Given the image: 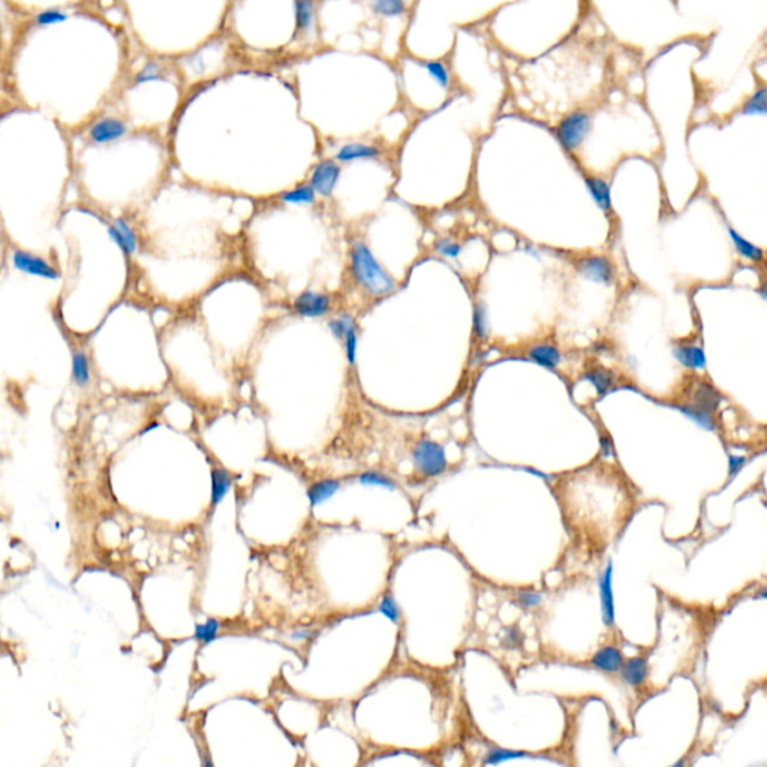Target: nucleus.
<instances>
[{"label": "nucleus", "mask_w": 767, "mask_h": 767, "mask_svg": "<svg viewBox=\"0 0 767 767\" xmlns=\"http://www.w3.org/2000/svg\"><path fill=\"white\" fill-rule=\"evenodd\" d=\"M354 326H355L354 319H353V317H349V315H340L335 319H331L328 323L330 331L337 339H345L348 331L351 330Z\"/></svg>", "instance_id": "72a5a7b5"}, {"label": "nucleus", "mask_w": 767, "mask_h": 767, "mask_svg": "<svg viewBox=\"0 0 767 767\" xmlns=\"http://www.w3.org/2000/svg\"><path fill=\"white\" fill-rule=\"evenodd\" d=\"M421 65H423V68L425 69V72L429 74V77L435 83H437L441 89L447 90L450 87L451 77H450L448 68L445 66V63H442L441 60H424V62H421Z\"/></svg>", "instance_id": "bb28decb"}, {"label": "nucleus", "mask_w": 767, "mask_h": 767, "mask_svg": "<svg viewBox=\"0 0 767 767\" xmlns=\"http://www.w3.org/2000/svg\"><path fill=\"white\" fill-rule=\"evenodd\" d=\"M292 307L300 317L319 318L330 310V297L317 291H305L296 297Z\"/></svg>", "instance_id": "423d86ee"}, {"label": "nucleus", "mask_w": 767, "mask_h": 767, "mask_svg": "<svg viewBox=\"0 0 767 767\" xmlns=\"http://www.w3.org/2000/svg\"><path fill=\"white\" fill-rule=\"evenodd\" d=\"M72 380L81 388L90 384V362L87 354L84 351H74L72 354Z\"/></svg>", "instance_id": "aec40b11"}, {"label": "nucleus", "mask_w": 767, "mask_h": 767, "mask_svg": "<svg viewBox=\"0 0 767 767\" xmlns=\"http://www.w3.org/2000/svg\"><path fill=\"white\" fill-rule=\"evenodd\" d=\"M108 233L112 240L116 242L119 248L125 252L128 257L134 255L138 249V240L134 230L130 228V225L123 219V217H117V219L108 226Z\"/></svg>", "instance_id": "9b49d317"}, {"label": "nucleus", "mask_w": 767, "mask_h": 767, "mask_svg": "<svg viewBox=\"0 0 767 767\" xmlns=\"http://www.w3.org/2000/svg\"><path fill=\"white\" fill-rule=\"evenodd\" d=\"M12 262L17 270H20L22 273H26V274H31V276H35V278L56 280L60 276L59 271L56 270L51 264H49L41 257H36V255L31 252L20 251V249L14 251Z\"/></svg>", "instance_id": "20e7f679"}, {"label": "nucleus", "mask_w": 767, "mask_h": 767, "mask_svg": "<svg viewBox=\"0 0 767 767\" xmlns=\"http://www.w3.org/2000/svg\"><path fill=\"white\" fill-rule=\"evenodd\" d=\"M378 612L384 614V616L393 623H397L401 621V609L391 593H385L382 596L380 604H378Z\"/></svg>", "instance_id": "2f4dec72"}, {"label": "nucleus", "mask_w": 767, "mask_h": 767, "mask_svg": "<svg viewBox=\"0 0 767 767\" xmlns=\"http://www.w3.org/2000/svg\"><path fill=\"white\" fill-rule=\"evenodd\" d=\"M592 128V117L586 111H573L556 126V137L564 149L574 151L579 149Z\"/></svg>", "instance_id": "f03ea898"}, {"label": "nucleus", "mask_w": 767, "mask_h": 767, "mask_svg": "<svg viewBox=\"0 0 767 767\" xmlns=\"http://www.w3.org/2000/svg\"><path fill=\"white\" fill-rule=\"evenodd\" d=\"M675 410H677L680 414H684L686 419H689L693 423H696L697 425H700V428L707 430V432H714L716 424H715V419H714V412H709L703 408H700V406L691 403V402H686L684 405H676L673 406Z\"/></svg>", "instance_id": "2eb2a0df"}, {"label": "nucleus", "mask_w": 767, "mask_h": 767, "mask_svg": "<svg viewBox=\"0 0 767 767\" xmlns=\"http://www.w3.org/2000/svg\"><path fill=\"white\" fill-rule=\"evenodd\" d=\"M381 155V150L364 143H349L339 149L336 159L339 162H354V160L375 159Z\"/></svg>", "instance_id": "4468645a"}, {"label": "nucleus", "mask_w": 767, "mask_h": 767, "mask_svg": "<svg viewBox=\"0 0 767 767\" xmlns=\"http://www.w3.org/2000/svg\"><path fill=\"white\" fill-rule=\"evenodd\" d=\"M648 661L645 657H632L623 662L621 676L627 685L632 688H640L645 685L648 679Z\"/></svg>", "instance_id": "ddd939ff"}, {"label": "nucleus", "mask_w": 767, "mask_h": 767, "mask_svg": "<svg viewBox=\"0 0 767 767\" xmlns=\"http://www.w3.org/2000/svg\"><path fill=\"white\" fill-rule=\"evenodd\" d=\"M344 340H345V351H346L348 363L354 366L355 364V357H357V330H355V326L348 331Z\"/></svg>", "instance_id": "58836bf2"}, {"label": "nucleus", "mask_w": 767, "mask_h": 767, "mask_svg": "<svg viewBox=\"0 0 767 767\" xmlns=\"http://www.w3.org/2000/svg\"><path fill=\"white\" fill-rule=\"evenodd\" d=\"M219 631V622L216 619H207L205 623H200L195 627V639L201 643H212Z\"/></svg>", "instance_id": "473e14b6"}, {"label": "nucleus", "mask_w": 767, "mask_h": 767, "mask_svg": "<svg viewBox=\"0 0 767 767\" xmlns=\"http://www.w3.org/2000/svg\"><path fill=\"white\" fill-rule=\"evenodd\" d=\"M340 487H342L340 481L333 480V478L318 481V482H315V484H312L307 490V498H309L310 505L317 507V505L324 504L326 500L331 499L337 494V491L340 490Z\"/></svg>", "instance_id": "dca6fc26"}, {"label": "nucleus", "mask_w": 767, "mask_h": 767, "mask_svg": "<svg viewBox=\"0 0 767 767\" xmlns=\"http://www.w3.org/2000/svg\"><path fill=\"white\" fill-rule=\"evenodd\" d=\"M584 183H586V187H588V191L591 192L593 201L596 203V205H598L602 212H610L612 196H610L609 183L605 182V180H602L600 177H595V176L586 177Z\"/></svg>", "instance_id": "6ab92c4d"}, {"label": "nucleus", "mask_w": 767, "mask_h": 767, "mask_svg": "<svg viewBox=\"0 0 767 767\" xmlns=\"http://www.w3.org/2000/svg\"><path fill=\"white\" fill-rule=\"evenodd\" d=\"M623 662H625L623 653L621 652L619 648L613 645L600 648L591 658V664L593 668L602 671V673H610V675L621 671Z\"/></svg>", "instance_id": "1a4fd4ad"}, {"label": "nucleus", "mask_w": 767, "mask_h": 767, "mask_svg": "<svg viewBox=\"0 0 767 767\" xmlns=\"http://www.w3.org/2000/svg\"><path fill=\"white\" fill-rule=\"evenodd\" d=\"M528 355L531 357L535 363L547 369H555L562 360L559 349L550 344H538L531 346L528 349Z\"/></svg>", "instance_id": "a211bd4d"}, {"label": "nucleus", "mask_w": 767, "mask_h": 767, "mask_svg": "<svg viewBox=\"0 0 767 767\" xmlns=\"http://www.w3.org/2000/svg\"><path fill=\"white\" fill-rule=\"evenodd\" d=\"M575 269L583 278L596 283H612L614 279V270L612 262L605 257H584L575 262Z\"/></svg>", "instance_id": "39448f33"}, {"label": "nucleus", "mask_w": 767, "mask_h": 767, "mask_svg": "<svg viewBox=\"0 0 767 767\" xmlns=\"http://www.w3.org/2000/svg\"><path fill=\"white\" fill-rule=\"evenodd\" d=\"M673 357L680 366L691 369V371H705L706 369V355L703 348L696 344H676L673 346Z\"/></svg>", "instance_id": "9d476101"}, {"label": "nucleus", "mask_w": 767, "mask_h": 767, "mask_svg": "<svg viewBox=\"0 0 767 767\" xmlns=\"http://www.w3.org/2000/svg\"><path fill=\"white\" fill-rule=\"evenodd\" d=\"M517 601L523 609H537L543 602V595L535 591H522L517 595Z\"/></svg>", "instance_id": "e433bc0d"}, {"label": "nucleus", "mask_w": 767, "mask_h": 767, "mask_svg": "<svg viewBox=\"0 0 767 767\" xmlns=\"http://www.w3.org/2000/svg\"><path fill=\"white\" fill-rule=\"evenodd\" d=\"M759 294H760L764 300H767V280H764V282L761 283V287L759 288Z\"/></svg>", "instance_id": "79ce46f5"}, {"label": "nucleus", "mask_w": 767, "mask_h": 767, "mask_svg": "<svg viewBox=\"0 0 767 767\" xmlns=\"http://www.w3.org/2000/svg\"><path fill=\"white\" fill-rule=\"evenodd\" d=\"M746 463V457L743 456H734V454H732V456H728V480H733L739 475V472L742 471V468L745 466Z\"/></svg>", "instance_id": "ea45409f"}, {"label": "nucleus", "mask_w": 767, "mask_h": 767, "mask_svg": "<svg viewBox=\"0 0 767 767\" xmlns=\"http://www.w3.org/2000/svg\"><path fill=\"white\" fill-rule=\"evenodd\" d=\"M743 116H767V86H760L746 99L742 107Z\"/></svg>", "instance_id": "b1692460"}, {"label": "nucleus", "mask_w": 767, "mask_h": 767, "mask_svg": "<svg viewBox=\"0 0 767 767\" xmlns=\"http://www.w3.org/2000/svg\"><path fill=\"white\" fill-rule=\"evenodd\" d=\"M340 177V167L333 160H323L315 168L310 177V185L314 186L317 194L323 196H330L333 194L335 187Z\"/></svg>", "instance_id": "0eeeda50"}, {"label": "nucleus", "mask_w": 767, "mask_h": 767, "mask_svg": "<svg viewBox=\"0 0 767 767\" xmlns=\"http://www.w3.org/2000/svg\"><path fill=\"white\" fill-rule=\"evenodd\" d=\"M160 77H162V68H160L158 63L151 62V63H147L144 68L138 72L135 81L137 83H147V81L159 80Z\"/></svg>", "instance_id": "c9c22d12"}, {"label": "nucleus", "mask_w": 767, "mask_h": 767, "mask_svg": "<svg viewBox=\"0 0 767 767\" xmlns=\"http://www.w3.org/2000/svg\"><path fill=\"white\" fill-rule=\"evenodd\" d=\"M412 460L416 471L425 477H438L447 471L448 462L441 444L424 438L415 444Z\"/></svg>", "instance_id": "7ed1b4c3"}, {"label": "nucleus", "mask_w": 767, "mask_h": 767, "mask_svg": "<svg viewBox=\"0 0 767 767\" xmlns=\"http://www.w3.org/2000/svg\"><path fill=\"white\" fill-rule=\"evenodd\" d=\"M435 249H437V252L441 253L445 258H457L462 252L460 244L450 239L438 240L437 244H435Z\"/></svg>", "instance_id": "f704fd0d"}, {"label": "nucleus", "mask_w": 767, "mask_h": 767, "mask_svg": "<svg viewBox=\"0 0 767 767\" xmlns=\"http://www.w3.org/2000/svg\"><path fill=\"white\" fill-rule=\"evenodd\" d=\"M358 481L362 482V484H366V486L381 487V489H387V490H396L397 489L394 480H391L390 477H387L385 473H382L380 471H364L363 473H360Z\"/></svg>", "instance_id": "c85d7f7f"}, {"label": "nucleus", "mask_w": 767, "mask_h": 767, "mask_svg": "<svg viewBox=\"0 0 767 767\" xmlns=\"http://www.w3.org/2000/svg\"><path fill=\"white\" fill-rule=\"evenodd\" d=\"M65 20H66L65 12L58 11V9H47V11L41 12L40 15L36 17V23L40 26L56 24V23H62Z\"/></svg>", "instance_id": "4c0bfd02"}, {"label": "nucleus", "mask_w": 767, "mask_h": 767, "mask_svg": "<svg viewBox=\"0 0 767 767\" xmlns=\"http://www.w3.org/2000/svg\"><path fill=\"white\" fill-rule=\"evenodd\" d=\"M314 20V2L312 0H296V22L300 32L307 31Z\"/></svg>", "instance_id": "c756f323"}, {"label": "nucleus", "mask_w": 767, "mask_h": 767, "mask_svg": "<svg viewBox=\"0 0 767 767\" xmlns=\"http://www.w3.org/2000/svg\"><path fill=\"white\" fill-rule=\"evenodd\" d=\"M351 269L355 282L372 296H387L396 289L393 278L362 242H355L351 246Z\"/></svg>", "instance_id": "f257e3e1"}, {"label": "nucleus", "mask_w": 767, "mask_h": 767, "mask_svg": "<svg viewBox=\"0 0 767 767\" xmlns=\"http://www.w3.org/2000/svg\"><path fill=\"white\" fill-rule=\"evenodd\" d=\"M691 403H694L709 412H714L716 411L719 403H721V396H719V393L712 385H709L706 382H697L694 387Z\"/></svg>", "instance_id": "f3484780"}, {"label": "nucleus", "mask_w": 767, "mask_h": 767, "mask_svg": "<svg viewBox=\"0 0 767 767\" xmlns=\"http://www.w3.org/2000/svg\"><path fill=\"white\" fill-rule=\"evenodd\" d=\"M759 598L767 600V588H761V589H760V592H759Z\"/></svg>", "instance_id": "37998d69"}, {"label": "nucleus", "mask_w": 767, "mask_h": 767, "mask_svg": "<svg viewBox=\"0 0 767 767\" xmlns=\"http://www.w3.org/2000/svg\"><path fill=\"white\" fill-rule=\"evenodd\" d=\"M280 200L283 203L294 204V205H309L314 204L317 200V191L312 185H300L291 191L283 192L280 195Z\"/></svg>", "instance_id": "5701e85b"}, {"label": "nucleus", "mask_w": 767, "mask_h": 767, "mask_svg": "<svg viewBox=\"0 0 767 767\" xmlns=\"http://www.w3.org/2000/svg\"><path fill=\"white\" fill-rule=\"evenodd\" d=\"M584 380H588L595 387L596 393L602 396L612 390V387L614 384V375L609 371V369L593 367L584 375Z\"/></svg>", "instance_id": "393cba45"}, {"label": "nucleus", "mask_w": 767, "mask_h": 767, "mask_svg": "<svg viewBox=\"0 0 767 767\" xmlns=\"http://www.w3.org/2000/svg\"><path fill=\"white\" fill-rule=\"evenodd\" d=\"M728 235H730V239L734 244L736 251L742 255L743 258L750 260V261H754V262H760L763 261L764 258V252L757 248L755 244H752L750 240H746L743 235L739 234L736 230L733 228H728Z\"/></svg>", "instance_id": "4be33fe9"}, {"label": "nucleus", "mask_w": 767, "mask_h": 767, "mask_svg": "<svg viewBox=\"0 0 767 767\" xmlns=\"http://www.w3.org/2000/svg\"><path fill=\"white\" fill-rule=\"evenodd\" d=\"M233 484V480L228 471L216 468L212 471V505L216 507L221 504L222 499L228 494Z\"/></svg>", "instance_id": "412c9836"}, {"label": "nucleus", "mask_w": 767, "mask_h": 767, "mask_svg": "<svg viewBox=\"0 0 767 767\" xmlns=\"http://www.w3.org/2000/svg\"><path fill=\"white\" fill-rule=\"evenodd\" d=\"M523 757H526V752H522V751H514V750H505V748H499V746H494L490 748V750L486 752L484 759H482V764H487V766H496V764H500L504 761H508V760H514V759H523Z\"/></svg>", "instance_id": "cd10ccee"}, {"label": "nucleus", "mask_w": 767, "mask_h": 767, "mask_svg": "<svg viewBox=\"0 0 767 767\" xmlns=\"http://www.w3.org/2000/svg\"><path fill=\"white\" fill-rule=\"evenodd\" d=\"M473 333L478 339H487L489 336L487 309L482 303H477L475 309H473Z\"/></svg>", "instance_id": "7c9ffc66"}, {"label": "nucleus", "mask_w": 767, "mask_h": 767, "mask_svg": "<svg viewBox=\"0 0 767 767\" xmlns=\"http://www.w3.org/2000/svg\"><path fill=\"white\" fill-rule=\"evenodd\" d=\"M371 8L373 14L385 18L401 17L408 9L405 0H371Z\"/></svg>", "instance_id": "a878e982"}, {"label": "nucleus", "mask_w": 767, "mask_h": 767, "mask_svg": "<svg viewBox=\"0 0 767 767\" xmlns=\"http://www.w3.org/2000/svg\"><path fill=\"white\" fill-rule=\"evenodd\" d=\"M601 445H602V451H604L605 456H610V454H613V445H612L609 438H602Z\"/></svg>", "instance_id": "a19ab883"}, {"label": "nucleus", "mask_w": 767, "mask_h": 767, "mask_svg": "<svg viewBox=\"0 0 767 767\" xmlns=\"http://www.w3.org/2000/svg\"><path fill=\"white\" fill-rule=\"evenodd\" d=\"M600 588V602H601V618L605 627L612 628L614 625V593H613V564L609 562L604 568L598 579Z\"/></svg>", "instance_id": "6e6552de"}, {"label": "nucleus", "mask_w": 767, "mask_h": 767, "mask_svg": "<svg viewBox=\"0 0 767 767\" xmlns=\"http://www.w3.org/2000/svg\"><path fill=\"white\" fill-rule=\"evenodd\" d=\"M126 134V125L117 119H103L93 125L90 129V137L94 143L106 144L116 141Z\"/></svg>", "instance_id": "f8f14e48"}]
</instances>
